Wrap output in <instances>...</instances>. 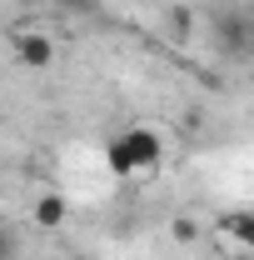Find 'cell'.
Instances as JSON below:
<instances>
[{
	"mask_svg": "<svg viewBox=\"0 0 254 260\" xmlns=\"http://www.w3.org/2000/svg\"><path fill=\"white\" fill-rule=\"evenodd\" d=\"M120 145H125L135 175H155L159 165H164V135H159L155 125H130L125 135H120Z\"/></svg>",
	"mask_w": 254,
	"mask_h": 260,
	"instance_id": "cell-1",
	"label": "cell"
},
{
	"mask_svg": "<svg viewBox=\"0 0 254 260\" xmlns=\"http://www.w3.org/2000/svg\"><path fill=\"white\" fill-rule=\"evenodd\" d=\"M30 220L40 230H65V225H70V200H65L60 190L35 195V200H30Z\"/></svg>",
	"mask_w": 254,
	"mask_h": 260,
	"instance_id": "cell-2",
	"label": "cell"
},
{
	"mask_svg": "<svg viewBox=\"0 0 254 260\" xmlns=\"http://www.w3.org/2000/svg\"><path fill=\"white\" fill-rule=\"evenodd\" d=\"M15 60L30 65V70H45V65L55 60V40H50V35H40V30L20 35V40H15Z\"/></svg>",
	"mask_w": 254,
	"mask_h": 260,
	"instance_id": "cell-3",
	"label": "cell"
},
{
	"mask_svg": "<svg viewBox=\"0 0 254 260\" xmlns=\"http://www.w3.org/2000/svg\"><path fill=\"white\" fill-rule=\"evenodd\" d=\"M220 230L234 240L239 255H254V210H224V215H220Z\"/></svg>",
	"mask_w": 254,
	"mask_h": 260,
	"instance_id": "cell-4",
	"label": "cell"
},
{
	"mask_svg": "<svg viewBox=\"0 0 254 260\" xmlns=\"http://www.w3.org/2000/svg\"><path fill=\"white\" fill-rule=\"evenodd\" d=\"M105 165H110V175H115V180H135V165H130L120 135H115V140H105Z\"/></svg>",
	"mask_w": 254,
	"mask_h": 260,
	"instance_id": "cell-5",
	"label": "cell"
},
{
	"mask_svg": "<svg viewBox=\"0 0 254 260\" xmlns=\"http://www.w3.org/2000/svg\"><path fill=\"white\" fill-rule=\"evenodd\" d=\"M0 260H15V235H10V225H0Z\"/></svg>",
	"mask_w": 254,
	"mask_h": 260,
	"instance_id": "cell-6",
	"label": "cell"
},
{
	"mask_svg": "<svg viewBox=\"0 0 254 260\" xmlns=\"http://www.w3.org/2000/svg\"><path fill=\"white\" fill-rule=\"evenodd\" d=\"M170 235H175V240H194V220H175Z\"/></svg>",
	"mask_w": 254,
	"mask_h": 260,
	"instance_id": "cell-7",
	"label": "cell"
},
{
	"mask_svg": "<svg viewBox=\"0 0 254 260\" xmlns=\"http://www.w3.org/2000/svg\"><path fill=\"white\" fill-rule=\"evenodd\" d=\"M65 260H85V255H65Z\"/></svg>",
	"mask_w": 254,
	"mask_h": 260,
	"instance_id": "cell-8",
	"label": "cell"
},
{
	"mask_svg": "<svg viewBox=\"0 0 254 260\" xmlns=\"http://www.w3.org/2000/svg\"><path fill=\"white\" fill-rule=\"evenodd\" d=\"M0 225H5V215H0Z\"/></svg>",
	"mask_w": 254,
	"mask_h": 260,
	"instance_id": "cell-9",
	"label": "cell"
}]
</instances>
